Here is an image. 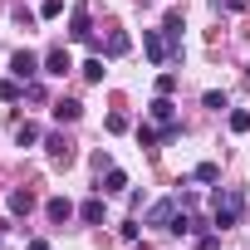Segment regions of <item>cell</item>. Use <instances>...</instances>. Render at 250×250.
Masks as SVG:
<instances>
[{"mask_svg":"<svg viewBox=\"0 0 250 250\" xmlns=\"http://www.w3.org/2000/svg\"><path fill=\"white\" fill-rule=\"evenodd\" d=\"M74 64H69V54L64 49H49V59H44V74H54V79H64Z\"/></svg>","mask_w":250,"mask_h":250,"instance_id":"8992f818","label":"cell"},{"mask_svg":"<svg viewBox=\"0 0 250 250\" xmlns=\"http://www.w3.org/2000/svg\"><path fill=\"white\" fill-rule=\"evenodd\" d=\"M240 211H245V191H235V187L216 191V206H211V216H216V226H221V230H226V226H235V221H240Z\"/></svg>","mask_w":250,"mask_h":250,"instance_id":"6da1fadb","label":"cell"},{"mask_svg":"<svg viewBox=\"0 0 250 250\" xmlns=\"http://www.w3.org/2000/svg\"><path fill=\"white\" fill-rule=\"evenodd\" d=\"M206 108H226V93L221 88H206Z\"/></svg>","mask_w":250,"mask_h":250,"instance_id":"ac0fdd59","label":"cell"},{"mask_svg":"<svg viewBox=\"0 0 250 250\" xmlns=\"http://www.w3.org/2000/svg\"><path fill=\"white\" fill-rule=\"evenodd\" d=\"M108 54H128V35H113L108 40Z\"/></svg>","mask_w":250,"mask_h":250,"instance_id":"9a60e30c","label":"cell"},{"mask_svg":"<svg viewBox=\"0 0 250 250\" xmlns=\"http://www.w3.org/2000/svg\"><path fill=\"white\" fill-rule=\"evenodd\" d=\"M0 98H20V83H10V79H0Z\"/></svg>","mask_w":250,"mask_h":250,"instance_id":"d6986e66","label":"cell"},{"mask_svg":"<svg viewBox=\"0 0 250 250\" xmlns=\"http://www.w3.org/2000/svg\"><path fill=\"white\" fill-rule=\"evenodd\" d=\"M44 211H49V221H69V216H74V206H69L64 196H49V206H44Z\"/></svg>","mask_w":250,"mask_h":250,"instance_id":"ba28073f","label":"cell"},{"mask_svg":"<svg viewBox=\"0 0 250 250\" xmlns=\"http://www.w3.org/2000/svg\"><path fill=\"white\" fill-rule=\"evenodd\" d=\"M15 143H20V147L40 143V128H35V123H20V128H15Z\"/></svg>","mask_w":250,"mask_h":250,"instance_id":"30bf717a","label":"cell"},{"mask_svg":"<svg viewBox=\"0 0 250 250\" xmlns=\"http://www.w3.org/2000/svg\"><path fill=\"white\" fill-rule=\"evenodd\" d=\"M245 74H250V69H245Z\"/></svg>","mask_w":250,"mask_h":250,"instance_id":"44dd1931","label":"cell"},{"mask_svg":"<svg viewBox=\"0 0 250 250\" xmlns=\"http://www.w3.org/2000/svg\"><path fill=\"white\" fill-rule=\"evenodd\" d=\"M30 206H35V201H30V191H10V211H15V216H25Z\"/></svg>","mask_w":250,"mask_h":250,"instance_id":"7c38bea8","label":"cell"},{"mask_svg":"<svg viewBox=\"0 0 250 250\" xmlns=\"http://www.w3.org/2000/svg\"><path fill=\"white\" fill-rule=\"evenodd\" d=\"M69 35H74L79 44H88V40H93V20H88V5H74V20H69Z\"/></svg>","mask_w":250,"mask_h":250,"instance_id":"3957f363","label":"cell"},{"mask_svg":"<svg viewBox=\"0 0 250 250\" xmlns=\"http://www.w3.org/2000/svg\"><path fill=\"white\" fill-rule=\"evenodd\" d=\"M83 221H103V201H83Z\"/></svg>","mask_w":250,"mask_h":250,"instance_id":"5bb4252c","label":"cell"},{"mask_svg":"<svg viewBox=\"0 0 250 250\" xmlns=\"http://www.w3.org/2000/svg\"><path fill=\"white\" fill-rule=\"evenodd\" d=\"M30 250H49V240H30Z\"/></svg>","mask_w":250,"mask_h":250,"instance_id":"ffe728a7","label":"cell"},{"mask_svg":"<svg viewBox=\"0 0 250 250\" xmlns=\"http://www.w3.org/2000/svg\"><path fill=\"white\" fill-rule=\"evenodd\" d=\"M79 113H83V103H79V98H59V103H54V118H59V123H74Z\"/></svg>","mask_w":250,"mask_h":250,"instance_id":"52a82bcc","label":"cell"},{"mask_svg":"<svg viewBox=\"0 0 250 250\" xmlns=\"http://www.w3.org/2000/svg\"><path fill=\"white\" fill-rule=\"evenodd\" d=\"M10 74H15V79H35V74H44V69H40V59H35L30 49H20V54L10 59Z\"/></svg>","mask_w":250,"mask_h":250,"instance_id":"277c9868","label":"cell"},{"mask_svg":"<svg viewBox=\"0 0 250 250\" xmlns=\"http://www.w3.org/2000/svg\"><path fill=\"white\" fill-rule=\"evenodd\" d=\"M230 128L235 133H250V113H230Z\"/></svg>","mask_w":250,"mask_h":250,"instance_id":"2e32d148","label":"cell"},{"mask_svg":"<svg viewBox=\"0 0 250 250\" xmlns=\"http://www.w3.org/2000/svg\"><path fill=\"white\" fill-rule=\"evenodd\" d=\"M128 187V172L123 167H108V177H103V191H123Z\"/></svg>","mask_w":250,"mask_h":250,"instance_id":"9c48e42d","label":"cell"},{"mask_svg":"<svg viewBox=\"0 0 250 250\" xmlns=\"http://www.w3.org/2000/svg\"><path fill=\"white\" fill-rule=\"evenodd\" d=\"M103 74H108L103 59H88V64H83V79H88V83H103Z\"/></svg>","mask_w":250,"mask_h":250,"instance_id":"8fae6325","label":"cell"},{"mask_svg":"<svg viewBox=\"0 0 250 250\" xmlns=\"http://www.w3.org/2000/svg\"><path fill=\"white\" fill-rule=\"evenodd\" d=\"M167 40H182V15H167Z\"/></svg>","mask_w":250,"mask_h":250,"instance_id":"e0dca14e","label":"cell"},{"mask_svg":"<svg viewBox=\"0 0 250 250\" xmlns=\"http://www.w3.org/2000/svg\"><path fill=\"white\" fill-rule=\"evenodd\" d=\"M152 118L162 123V128H177V108L167 103V93H157V98H152Z\"/></svg>","mask_w":250,"mask_h":250,"instance_id":"5b68a950","label":"cell"},{"mask_svg":"<svg viewBox=\"0 0 250 250\" xmlns=\"http://www.w3.org/2000/svg\"><path fill=\"white\" fill-rule=\"evenodd\" d=\"M216 177H221L216 162H201V167H196V182H216Z\"/></svg>","mask_w":250,"mask_h":250,"instance_id":"4fadbf2b","label":"cell"},{"mask_svg":"<svg viewBox=\"0 0 250 250\" xmlns=\"http://www.w3.org/2000/svg\"><path fill=\"white\" fill-rule=\"evenodd\" d=\"M143 49H147V59H152V64H167V59H172V44H167L157 30H143Z\"/></svg>","mask_w":250,"mask_h":250,"instance_id":"7a4b0ae2","label":"cell"}]
</instances>
